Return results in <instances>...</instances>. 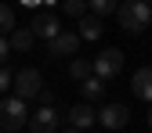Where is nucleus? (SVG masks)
I'll return each instance as SVG.
<instances>
[{"instance_id":"obj_1","label":"nucleus","mask_w":152,"mask_h":133,"mask_svg":"<svg viewBox=\"0 0 152 133\" xmlns=\"http://www.w3.org/2000/svg\"><path fill=\"white\" fill-rule=\"evenodd\" d=\"M116 18H120V29L138 36L152 25V4H145V0H123V4L116 7Z\"/></svg>"},{"instance_id":"obj_2","label":"nucleus","mask_w":152,"mask_h":133,"mask_svg":"<svg viewBox=\"0 0 152 133\" xmlns=\"http://www.w3.org/2000/svg\"><path fill=\"white\" fill-rule=\"evenodd\" d=\"M29 115L33 111L26 108V101H18V97H4L0 101V129L4 133H15V129L29 126Z\"/></svg>"},{"instance_id":"obj_3","label":"nucleus","mask_w":152,"mask_h":133,"mask_svg":"<svg viewBox=\"0 0 152 133\" xmlns=\"http://www.w3.org/2000/svg\"><path fill=\"white\" fill-rule=\"evenodd\" d=\"M91 65H94V79H102V83L105 79H116V75L123 72V50L120 47H105Z\"/></svg>"},{"instance_id":"obj_4","label":"nucleus","mask_w":152,"mask_h":133,"mask_svg":"<svg viewBox=\"0 0 152 133\" xmlns=\"http://www.w3.org/2000/svg\"><path fill=\"white\" fill-rule=\"evenodd\" d=\"M11 86H15V97H18V101H33V97L44 93V79H40L36 68H18Z\"/></svg>"},{"instance_id":"obj_5","label":"nucleus","mask_w":152,"mask_h":133,"mask_svg":"<svg viewBox=\"0 0 152 133\" xmlns=\"http://www.w3.org/2000/svg\"><path fill=\"white\" fill-rule=\"evenodd\" d=\"M26 29L33 32V40H47V43H51V40H58V36H62L58 14H51V11H40V14H33Z\"/></svg>"},{"instance_id":"obj_6","label":"nucleus","mask_w":152,"mask_h":133,"mask_svg":"<svg viewBox=\"0 0 152 133\" xmlns=\"http://www.w3.org/2000/svg\"><path fill=\"white\" fill-rule=\"evenodd\" d=\"M62 119H65V115H58L54 104H40V108L29 115V133H58Z\"/></svg>"},{"instance_id":"obj_7","label":"nucleus","mask_w":152,"mask_h":133,"mask_svg":"<svg viewBox=\"0 0 152 133\" xmlns=\"http://www.w3.org/2000/svg\"><path fill=\"white\" fill-rule=\"evenodd\" d=\"M127 122H130V108L127 104H105L98 111V126H105V129H123Z\"/></svg>"},{"instance_id":"obj_8","label":"nucleus","mask_w":152,"mask_h":133,"mask_svg":"<svg viewBox=\"0 0 152 133\" xmlns=\"http://www.w3.org/2000/svg\"><path fill=\"white\" fill-rule=\"evenodd\" d=\"M65 122H69V129H87V126H94L98 122V111H94L91 104H72L69 108V115H65Z\"/></svg>"},{"instance_id":"obj_9","label":"nucleus","mask_w":152,"mask_h":133,"mask_svg":"<svg viewBox=\"0 0 152 133\" xmlns=\"http://www.w3.org/2000/svg\"><path fill=\"white\" fill-rule=\"evenodd\" d=\"M130 90H134V97H138V101H148V104H152V65H145V68L134 72Z\"/></svg>"},{"instance_id":"obj_10","label":"nucleus","mask_w":152,"mask_h":133,"mask_svg":"<svg viewBox=\"0 0 152 133\" xmlns=\"http://www.w3.org/2000/svg\"><path fill=\"white\" fill-rule=\"evenodd\" d=\"M76 47H80V36H76V32H62L58 40L47 43L51 58H69V54H76Z\"/></svg>"},{"instance_id":"obj_11","label":"nucleus","mask_w":152,"mask_h":133,"mask_svg":"<svg viewBox=\"0 0 152 133\" xmlns=\"http://www.w3.org/2000/svg\"><path fill=\"white\" fill-rule=\"evenodd\" d=\"M76 29H80V40H98V36H102V18H94V14H83Z\"/></svg>"},{"instance_id":"obj_12","label":"nucleus","mask_w":152,"mask_h":133,"mask_svg":"<svg viewBox=\"0 0 152 133\" xmlns=\"http://www.w3.org/2000/svg\"><path fill=\"white\" fill-rule=\"evenodd\" d=\"M69 75H72V79H76V83H87V79H91V75H94V65H91L87 58H76V61L69 65Z\"/></svg>"},{"instance_id":"obj_13","label":"nucleus","mask_w":152,"mask_h":133,"mask_svg":"<svg viewBox=\"0 0 152 133\" xmlns=\"http://www.w3.org/2000/svg\"><path fill=\"white\" fill-rule=\"evenodd\" d=\"M7 43H11V50H29L36 40H33V32H29V29H15V32L7 36Z\"/></svg>"},{"instance_id":"obj_14","label":"nucleus","mask_w":152,"mask_h":133,"mask_svg":"<svg viewBox=\"0 0 152 133\" xmlns=\"http://www.w3.org/2000/svg\"><path fill=\"white\" fill-rule=\"evenodd\" d=\"M80 93H83L87 101H98L102 93H105V83H102V79H94V75H91L87 83H80Z\"/></svg>"},{"instance_id":"obj_15","label":"nucleus","mask_w":152,"mask_h":133,"mask_svg":"<svg viewBox=\"0 0 152 133\" xmlns=\"http://www.w3.org/2000/svg\"><path fill=\"white\" fill-rule=\"evenodd\" d=\"M116 7H120V4H112V0H91V4H87V11H91L94 18H105V14H116Z\"/></svg>"},{"instance_id":"obj_16","label":"nucleus","mask_w":152,"mask_h":133,"mask_svg":"<svg viewBox=\"0 0 152 133\" xmlns=\"http://www.w3.org/2000/svg\"><path fill=\"white\" fill-rule=\"evenodd\" d=\"M11 32H15V11H11L7 4H0V36L7 40Z\"/></svg>"},{"instance_id":"obj_17","label":"nucleus","mask_w":152,"mask_h":133,"mask_svg":"<svg viewBox=\"0 0 152 133\" xmlns=\"http://www.w3.org/2000/svg\"><path fill=\"white\" fill-rule=\"evenodd\" d=\"M62 14H69V18L80 22V18L87 14V4H83V0H65V4H62Z\"/></svg>"},{"instance_id":"obj_18","label":"nucleus","mask_w":152,"mask_h":133,"mask_svg":"<svg viewBox=\"0 0 152 133\" xmlns=\"http://www.w3.org/2000/svg\"><path fill=\"white\" fill-rule=\"evenodd\" d=\"M11 83H15V72L4 65V68H0V93H4V90H11Z\"/></svg>"},{"instance_id":"obj_19","label":"nucleus","mask_w":152,"mask_h":133,"mask_svg":"<svg viewBox=\"0 0 152 133\" xmlns=\"http://www.w3.org/2000/svg\"><path fill=\"white\" fill-rule=\"evenodd\" d=\"M7 54H11V43L4 40V36H0V68H4V65H7Z\"/></svg>"},{"instance_id":"obj_20","label":"nucleus","mask_w":152,"mask_h":133,"mask_svg":"<svg viewBox=\"0 0 152 133\" xmlns=\"http://www.w3.org/2000/svg\"><path fill=\"white\" fill-rule=\"evenodd\" d=\"M148 129H152V104H148Z\"/></svg>"},{"instance_id":"obj_21","label":"nucleus","mask_w":152,"mask_h":133,"mask_svg":"<svg viewBox=\"0 0 152 133\" xmlns=\"http://www.w3.org/2000/svg\"><path fill=\"white\" fill-rule=\"evenodd\" d=\"M65 133H80V129H65Z\"/></svg>"}]
</instances>
